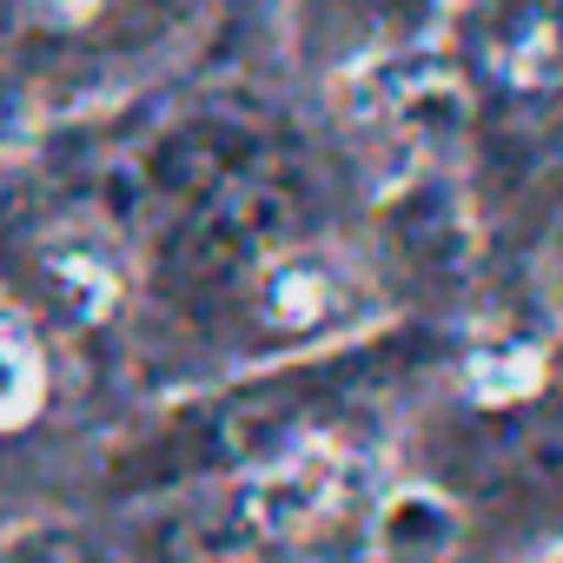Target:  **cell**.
I'll return each mask as SVG.
<instances>
[{
	"mask_svg": "<svg viewBox=\"0 0 563 563\" xmlns=\"http://www.w3.org/2000/svg\"><path fill=\"white\" fill-rule=\"evenodd\" d=\"M352 504H358V464L332 444H306L245 484V523L272 543H306L332 530Z\"/></svg>",
	"mask_w": 563,
	"mask_h": 563,
	"instance_id": "obj_1",
	"label": "cell"
},
{
	"mask_svg": "<svg viewBox=\"0 0 563 563\" xmlns=\"http://www.w3.org/2000/svg\"><path fill=\"white\" fill-rule=\"evenodd\" d=\"M365 312V278L339 252H272L252 272V325L272 339H319Z\"/></svg>",
	"mask_w": 563,
	"mask_h": 563,
	"instance_id": "obj_2",
	"label": "cell"
},
{
	"mask_svg": "<svg viewBox=\"0 0 563 563\" xmlns=\"http://www.w3.org/2000/svg\"><path fill=\"white\" fill-rule=\"evenodd\" d=\"M34 278H41V299L67 325H100L126 299V258H120L113 232L93 219L47 225L34 239Z\"/></svg>",
	"mask_w": 563,
	"mask_h": 563,
	"instance_id": "obj_3",
	"label": "cell"
},
{
	"mask_svg": "<svg viewBox=\"0 0 563 563\" xmlns=\"http://www.w3.org/2000/svg\"><path fill=\"white\" fill-rule=\"evenodd\" d=\"M471 41L497 87H563V0H471Z\"/></svg>",
	"mask_w": 563,
	"mask_h": 563,
	"instance_id": "obj_4",
	"label": "cell"
},
{
	"mask_svg": "<svg viewBox=\"0 0 563 563\" xmlns=\"http://www.w3.org/2000/svg\"><path fill=\"white\" fill-rule=\"evenodd\" d=\"M41 391H47V372H41V352L21 325L0 319V431L8 424H27L41 411Z\"/></svg>",
	"mask_w": 563,
	"mask_h": 563,
	"instance_id": "obj_5",
	"label": "cell"
},
{
	"mask_svg": "<svg viewBox=\"0 0 563 563\" xmlns=\"http://www.w3.org/2000/svg\"><path fill=\"white\" fill-rule=\"evenodd\" d=\"M537 385H543V358L530 345H490V352L471 358V391L484 405H510V398H523Z\"/></svg>",
	"mask_w": 563,
	"mask_h": 563,
	"instance_id": "obj_6",
	"label": "cell"
},
{
	"mask_svg": "<svg viewBox=\"0 0 563 563\" xmlns=\"http://www.w3.org/2000/svg\"><path fill=\"white\" fill-rule=\"evenodd\" d=\"M0 563H100V556L74 523L41 517V523H14L0 537Z\"/></svg>",
	"mask_w": 563,
	"mask_h": 563,
	"instance_id": "obj_7",
	"label": "cell"
},
{
	"mask_svg": "<svg viewBox=\"0 0 563 563\" xmlns=\"http://www.w3.org/2000/svg\"><path fill=\"white\" fill-rule=\"evenodd\" d=\"M537 563H563V543H556V550H550V556H537Z\"/></svg>",
	"mask_w": 563,
	"mask_h": 563,
	"instance_id": "obj_8",
	"label": "cell"
}]
</instances>
